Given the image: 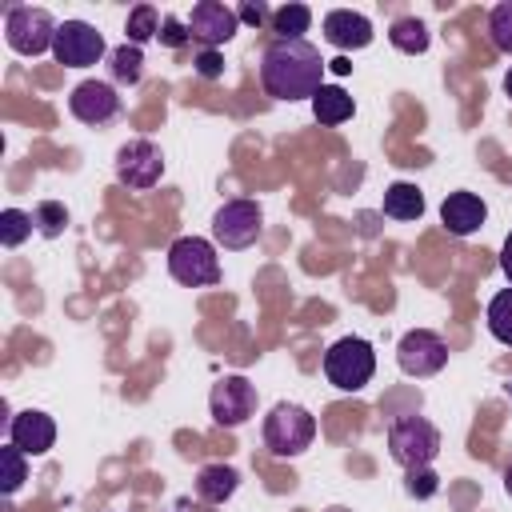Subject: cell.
Here are the masks:
<instances>
[{
	"mask_svg": "<svg viewBox=\"0 0 512 512\" xmlns=\"http://www.w3.org/2000/svg\"><path fill=\"white\" fill-rule=\"evenodd\" d=\"M324 64L308 40H272L260 56V84L272 100H312L324 88Z\"/></svg>",
	"mask_w": 512,
	"mask_h": 512,
	"instance_id": "cell-1",
	"label": "cell"
},
{
	"mask_svg": "<svg viewBox=\"0 0 512 512\" xmlns=\"http://www.w3.org/2000/svg\"><path fill=\"white\" fill-rule=\"evenodd\" d=\"M316 436V416L300 404H288L280 400L268 416H264V444L272 456L288 460V456H300Z\"/></svg>",
	"mask_w": 512,
	"mask_h": 512,
	"instance_id": "cell-2",
	"label": "cell"
},
{
	"mask_svg": "<svg viewBox=\"0 0 512 512\" xmlns=\"http://www.w3.org/2000/svg\"><path fill=\"white\" fill-rule=\"evenodd\" d=\"M376 372V352L360 336H344L324 352V376L340 392H360Z\"/></svg>",
	"mask_w": 512,
	"mask_h": 512,
	"instance_id": "cell-3",
	"label": "cell"
},
{
	"mask_svg": "<svg viewBox=\"0 0 512 512\" xmlns=\"http://www.w3.org/2000/svg\"><path fill=\"white\" fill-rule=\"evenodd\" d=\"M388 452L404 468H424L440 452V432H436V424L428 416H416V412L412 416H400L388 428Z\"/></svg>",
	"mask_w": 512,
	"mask_h": 512,
	"instance_id": "cell-4",
	"label": "cell"
},
{
	"mask_svg": "<svg viewBox=\"0 0 512 512\" xmlns=\"http://www.w3.org/2000/svg\"><path fill=\"white\" fill-rule=\"evenodd\" d=\"M56 20L44 12V8H32V4H12L4 12V40L12 52L20 56H40V52H52L56 44Z\"/></svg>",
	"mask_w": 512,
	"mask_h": 512,
	"instance_id": "cell-5",
	"label": "cell"
},
{
	"mask_svg": "<svg viewBox=\"0 0 512 512\" xmlns=\"http://www.w3.org/2000/svg\"><path fill=\"white\" fill-rule=\"evenodd\" d=\"M168 272L176 284L184 288H208L220 280V260H216V248L200 236H180L172 248H168Z\"/></svg>",
	"mask_w": 512,
	"mask_h": 512,
	"instance_id": "cell-6",
	"label": "cell"
},
{
	"mask_svg": "<svg viewBox=\"0 0 512 512\" xmlns=\"http://www.w3.org/2000/svg\"><path fill=\"white\" fill-rule=\"evenodd\" d=\"M260 232H264V212H260V204L256 200H228V204H220L216 208V216H212V236H216V244L220 248H248V244H256L260 240Z\"/></svg>",
	"mask_w": 512,
	"mask_h": 512,
	"instance_id": "cell-7",
	"label": "cell"
},
{
	"mask_svg": "<svg viewBox=\"0 0 512 512\" xmlns=\"http://www.w3.org/2000/svg\"><path fill=\"white\" fill-rule=\"evenodd\" d=\"M160 176H164V152H160L152 140L136 136V140L120 144V152H116V180H120L124 188L144 192V188H152Z\"/></svg>",
	"mask_w": 512,
	"mask_h": 512,
	"instance_id": "cell-8",
	"label": "cell"
},
{
	"mask_svg": "<svg viewBox=\"0 0 512 512\" xmlns=\"http://www.w3.org/2000/svg\"><path fill=\"white\" fill-rule=\"evenodd\" d=\"M396 364H400V372H408L416 380L420 376H436L448 364V344L432 328H412L396 344Z\"/></svg>",
	"mask_w": 512,
	"mask_h": 512,
	"instance_id": "cell-9",
	"label": "cell"
},
{
	"mask_svg": "<svg viewBox=\"0 0 512 512\" xmlns=\"http://www.w3.org/2000/svg\"><path fill=\"white\" fill-rule=\"evenodd\" d=\"M208 412L220 428H240L256 412V384L244 376H220L208 396Z\"/></svg>",
	"mask_w": 512,
	"mask_h": 512,
	"instance_id": "cell-10",
	"label": "cell"
},
{
	"mask_svg": "<svg viewBox=\"0 0 512 512\" xmlns=\"http://www.w3.org/2000/svg\"><path fill=\"white\" fill-rule=\"evenodd\" d=\"M56 64L64 68H88L104 56V36L88 24V20H64L56 28V44H52Z\"/></svg>",
	"mask_w": 512,
	"mask_h": 512,
	"instance_id": "cell-11",
	"label": "cell"
},
{
	"mask_svg": "<svg viewBox=\"0 0 512 512\" xmlns=\"http://www.w3.org/2000/svg\"><path fill=\"white\" fill-rule=\"evenodd\" d=\"M68 108H72V116H76L80 124L104 128V124H112V120L120 116L124 100L116 96V88H112L108 80H84V84H76V88H72Z\"/></svg>",
	"mask_w": 512,
	"mask_h": 512,
	"instance_id": "cell-12",
	"label": "cell"
},
{
	"mask_svg": "<svg viewBox=\"0 0 512 512\" xmlns=\"http://www.w3.org/2000/svg\"><path fill=\"white\" fill-rule=\"evenodd\" d=\"M184 24H188L192 40H200L204 48H220V44H228L236 36L240 16H236V8H228L220 0H200V4H192Z\"/></svg>",
	"mask_w": 512,
	"mask_h": 512,
	"instance_id": "cell-13",
	"label": "cell"
},
{
	"mask_svg": "<svg viewBox=\"0 0 512 512\" xmlns=\"http://www.w3.org/2000/svg\"><path fill=\"white\" fill-rule=\"evenodd\" d=\"M8 444H16L24 456H44L52 444H56V424L48 412L40 408H24L12 416L8 424Z\"/></svg>",
	"mask_w": 512,
	"mask_h": 512,
	"instance_id": "cell-14",
	"label": "cell"
},
{
	"mask_svg": "<svg viewBox=\"0 0 512 512\" xmlns=\"http://www.w3.org/2000/svg\"><path fill=\"white\" fill-rule=\"evenodd\" d=\"M440 220L452 236H472L488 220V204L476 192H448L440 204Z\"/></svg>",
	"mask_w": 512,
	"mask_h": 512,
	"instance_id": "cell-15",
	"label": "cell"
},
{
	"mask_svg": "<svg viewBox=\"0 0 512 512\" xmlns=\"http://www.w3.org/2000/svg\"><path fill=\"white\" fill-rule=\"evenodd\" d=\"M324 36H328V44H336L340 52H348V48H368V44H372V24H368V16H360V12H352V8H336V12L324 16Z\"/></svg>",
	"mask_w": 512,
	"mask_h": 512,
	"instance_id": "cell-16",
	"label": "cell"
},
{
	"mask_svg": "<svg viewBox=\"0 0 512 512\" xmlns=\"http://www.w3.org/2000/svg\"><path fill=\"white\" fill-rule=\"evenodd\" d=\"M236 484H240V476L228 464H204L196 472V496L208 500V504H224L236 492Z\"/></svg>",
	"mask_w": 512,
	"mask_h": 512,
	"instance_id": "cell-17",
	"label": "cell"
},
{
	"mask_svg": "<svg viewBox=\"0 0 512 512\" xmlns=\"http://www.w3.org/2000/svg\"><path fill=\"white\" fill-rule=\"evenodd\" d=\"M384 216L392 220H420L424 216V192L408 180H396L384 188Z\"/></svg>",
	"mask_w": 512,
	"mask_h": 512,
	"instance_id": "cell-18",
	"label": "cell"
},
{
	"mask_svg": "<svg viewBox=\"0 0 512 512\" xmlns=\"http://www.w3.org/2000/svg\"><path fill=\"white\" fill-rule=\"evenodd\" d=\"M352 112H356L352 96H348L344 88H336V84H324V88L312 96V116H316L320 124H344Z\"/></svg>",
	"mask_w": 512,
	"mask_h": 512,
	"instance_id": "cell-19",
	"label": "cell"
},
{
	"mask_svg": "<svg viewBox=\"0 0 512 512\" xmlns=\"http://www.w3.org/2000/svg\"><path fill=\"white\" fill-rule=\"evenodd\" d=\"M388 40H392V48H400V52H408V56H420V52H428V44H432L428 24L416 20V16H400V20L388 28Z\"/></svg>",
	"mask_w": 512,
	"mask_h": 512,
	"instance_id": "cell-20",
	"label": "cell"
},
{
	"mask_svg": "<svg viewBox=\"0 0 512 512\" xmlns=\"http://www.w3.org/2000/svg\"><path fill=\"white\" fill-rule=\"evenodd\" d=\"M108 68H112V80L116 84H140V76H144V52L124 40L120 48H112Z\"/></svg>",
	"mask_w": 512,
	"mask_h": 512,
	"instance_id": "cell-21",
	"label": "cell"
},
{
	"mask_svg": "<svg viewBox=\"0 0 512 512\" xmlns=\"http://www.w3.org/2000/svg\"><path fill=\"white\" fill-rule=\"evenodd\" d=\"M308 24H312V12H308L304 4H284V8L272 12V32H276V40H304Z\"/></svg>",
	"mask_w": 512,
	"mask_h": 512,
	"instance_id": "cell-22",
	"label": "cell"
},
{
	"mask_svg": "<svg viewBox=\"0 0 512 512\" xmlns=\"http://www.w3.org/2000/svg\"><path fill=\"white\" fill-rule=\"evenodd\" d=\"M488 332L512 348V288H500L492 300H488Z\"/></svg>",
	"mask_w": 512,
	"mask_h": 512,
	"instance_id": "cell-23",
	"label": "cell"
},
{
	"mask_svg": "<svg viewBox=\"0 0 512 512\" xmlns=\"http://www.w3.org/2000/svg\"><path fill=\"white\" fill-rule=\"evenodd\" d=\"M160 12L152 8V4H136L132 12H128V24H124V32H128V44H144V40H152V36H160Z\"/></svg>",
	"mask_w": 512,
	"mask_h": 512,
	"instance_id": "cell-24",
	"label": "cell"
},
{
	"mask_svg": "<svg viewBox=\"0 0 512 512\" xmlns=\"http://www.w3.org/2000/svg\"><path fill=\"white\" fill-rule=\"evenodd\" d=\"M32 228H36V220L28 212H20V208H4L0 212V244L4 248H20L32 236Z\"/></svg>",
	"mask_w": 512,
	"mask_h": 512,
	"instance_id": "cell-25",
	"label": "cell"
},
{
	"mask_svg": "<svg viewBox=\"0 0 512 512\" xmlns=\"http://www.w3.org/2000/svg\"><path fill=\"white\" fill-rule=\"evenodd\" d=\"M32 220H36V232H40V236L56 240V236L68 228V208H64L60 200H40L36 212H32Z\"/></svg>",
	"mask_w": 512,
	"mask_h": 512,
	"instance_id": "cell-26",
	"label": "cell"
},
{
	"mask_svg": "<svg viewBox=\"0 0 512 512\" xmlns=\"http://www.w3.org/2000/svg\"><path fill=\"white\" fill-rule=\"evenodd\" d=\"M0 492L4 496H12L20 484H24V476H28V468H24V452L16 448V444H4L0 448Z\"/></svg>",
	"mask_w": 512,
	"mask_h": 512,
	"instance_id": "cell-27",
	"label": "cell"
},
{
	"mask_svg": "<svg viewBox=\"0 0 512 512\" xmlns=\"http://www.w3.org/2000/svg\"><path fill=\"white\" fill-rule=\"evenodd\" d=\"M488 36L500 52L512 56V0H500L492 12H488Z\"/></svg>",
	"mask_w": 512,
	"mask_h": 512,
	"instance_id": "cell-28",
	"label": "cell"
},
{
	"mask_svg": "<svg viewBox=\"0 0 512 512\" xmlns=\"http://www.w3.org/2000/svg\"><path fill=\"white\" fill-rule=\"evenodd\" d=\"M404 488H408V496H416V500H428V496H436V488H440V476L424 464V468H408V476H404Z\"/></svg>",
	"mask_w": 512,
	"mask_h": 512,
	"instance_id": "cell-29",
	"label": "cell"
},
{
	"mask_svg": "<svg viewBox=\"0 0 512 512\" xmlns=\"http://www.w3.org/2000/svg\"><path fill=\"white\" fill-rule=\"evenodd\" d=\"M188 40H192L188 24L176 20V16H164V24H160V44H164V48H184Z\"/></svg>",
	"mask_w": 512,
	"mask_h": 512,
	"instance_id": "cell-30",
	"label": "cell"
},
{
	"mask_svg": "<svg viewBox=\"0 0 512 512\" xmlns=\"http://www.w3.org/2000/svg\"><path fill=\"white\" fill-rule=\"evenodd\" d=\"M192 64H196V72H200L204 80H220V76H224V56H220L216 48H200Z\"/></svg>",
	"mask_w": 512,
	"mask_h": 512,
	"instance_id": "cell-31",
	"label": "cell"
},
{
	"mask_svg": "<svg viewBox=\"0 0 512 512\" xmlns=\"http://www.w3.org/2000/svg\"><path fill=\"white\" fill-rule=\"evenodd\" d=\"M236 16H240L244 24H252V28H260L264 20H272V12H268V4H264V0H244V4L236 8Z\"/></svg>",
	"mask_w": 512,
	"mask_h": 512,
	"instance_id": "cell-32",
	"label": "cell"
},
{
	"mask_svg": "<svg viewBox=\"0 0 512 512\" xmlns=\"http://www.w3.org/2000/svg\"><path fill=\"white\" fill-rule=\"evenodd\" d=\"M500 268H504V276L512 280V232L504 236V248H500Z\"/></svg>",
	"mask_w": 512,
	"mask_h": 512,
	"instance_id": "cell-33",
	"label": "cell"
},
{
	"mask_svg": "<svg viewBox=\"0 0 512 512\" xmlns=\"http://www.w3.org/2000/svg\"><path fill=\"white\" fill-rule=\"evenodd\" d=\"M328 64H332L336 76H348V72H352V60H348V56H336V60H328Z\"/></svg>",
	"mask_w": 512,
	"mask_h": 512,
	"instance_id": "cell-34",
	"label": "cell"
},
{
	"mask_svg": "<svg viewBox=\"0 0 512 512\" xmlns=\"http://www.w3.org/2000/svg\"><path fill=\"white\" fill-rule=\"evenodd\" d=\"M504 492H508V496H512V464H508V468H504Z\"/></svg>",
	"mask_w": 512,
	"mask_h": 512,
	"instance_id": "cell-35",
	"label": "cell"
},
{
	"mask_svg": "<svg viewBox=\"0 0 512 512\" xmlns=\"http://www.w3.org/2000/svg\"><path fill=\"white\" fill-rule=\"evenodd\" d=\"M504 92L512 96V68H508V76H504Z\"/></svg>",
	"mask_w": 512,
	"mask_h": 512,
	"instance_id": "cell-36",
	"label": "cell"
},
{
	"mask_svg": "<svg viewBox=\"0 0 512 512\" xmlns=\"http://www.w3.org/2000/svg\"><path fill=\"white\" fill-rule=\"evenodd\" d=\"M508 396H512V384H508Z\"/></svg>",
	"mask_w": 512,
	"mask_h": 512,
	"instance_id": "cell-37",
	"label": "cell"
}]
</instances>
